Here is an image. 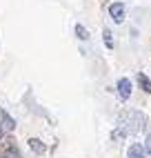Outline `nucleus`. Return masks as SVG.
I'll return each mask as SVG.
<instances>
[{
	"instance_id": "39448f33",
	"label": "nucleus",
	"mask_w": 151,
	"mask_h": 158,
	"mask_svg": "<svg viewBox=\"0 0 151 158\" xmlns=\"http://www.w3.org/2000/svg\"><path fill=\"white\" fill-rule=\"evenodd\" d=\"M0 125L5 127V131H14L16 129V123H14V118L9 116L5 109H0Z\"/></svg>"
},
{
	"instance_id": "423d86ee",
	"label": "nucleus",
	"mask_w": 151,
	"mask_h": 158,
	"mask_svg": "<svg viewBox=\"0 0 151 158\" xmlns=\"http://www.w3.org/2000/svg\"><path fill=\"white\" fill-rule=\"evenodd\" d=\"M29 147H31V152L38 154V156H42V154L47 152V145L42 143V140H38V138H29Z\"/></svg>"
},
{
	"instance_id": "1a4fd4ad",
	"label": "nucleus",
	"mask_w": 151,
	"mask_h": 158,
	"mask_svg": "<svg viewBox=\"0 0 151 158\" xmlns=\"http://www.w3.org/2000/svg\"><path fill=\"white\" fill-rule=\"evenodd\" d=\"M102 38H104V47L107 49H113V36L109 29H102Z\"/></svg>"
},
{
	"instance_id": "f257e3e1",
	"label": "nucleus",
	"mask_w": 151,
	"mask_h": 158,
	"mask_svg": "<svg viewBox=\"0 0 151 158\" xmlns=\"http://www.w3.org/2000/svg\"><path fill=\"white\" fill-rule=\"evenodd\" d=\"M118 127H120L127 136H136L140 131L147 129V116L138 109H127L120 114V118H118Z\"/></svg>"
},
{
	"instance_id": "20e7f679",
	"label": "nucleus",
	"mask_w": 151,
	"mask_h": 158,
	"mask_svg": "<svg viewBox=\"0 0 151 158\" xmlns=\"http://www.w3.org/2000/svg\"><path fill=\"white\" fill-rule=\"evenodd\" d=\"M127 158H147V152H145V145L140 143H131L127 149Z\"/></svg>"
},
{
	"instance_id": "f8f14e48",
	"label": "nucleus",
	"mask_w": 151,
	"mask_h": 158,
	"mask_svg": "<svg viewBox=\"0 0 151 158\" xmlns=\"http://www.w3.org/2000/svg\"><path fill=\"white\" fill-rule=\"evenodd\" d=\"M145 152H147V156L151 158V134H147V138H145Z\"/></svg>"
},
{
	"instance_id": "f03ea898",
	"label": "nucleus",
	"mask_w": 151,
	"mask_h": 158,
	"mask_svg": "<svg viewBox=\"0 0 151 158\" xmlns=\"http://www.w3.org/2000/svg\"><path fill=\"white\" fill-rule=\"evenodd\" d=\"M131 89H133V85H131L129 78H120L116 82V91H118V98H120V100H129V98H131Z\"/></svg>"
},
{
	"instance_id": "9d476101",
	"label": "nucleus",
	"mask_w": 151,
	"mask_h": 158,
	"mask_svg": "<svg viewBox=\"0 0 151 158\" xmlns=\"http://www.w3.org/2000/svg\"><path fill=\"white\" fill-rule=\"evenodd\" d=\"M76 36H78L80 40H89V31L84 29L82 25H76Z\"/></svg>"
},
{
	"instance_id": "6e6552de",
	"label": "nucleus",
	"mask_w": 151,
	"mask_h": 158,
	"mask_svg": "<svg viewBox=\"0 0 151 158\" xmlns=\"http://www.w3.org/2000/svg\"><path fill=\"white\" fill-rule=\"evenodd\" d=\"M2 156H5V158H20V154H18V149H16V145H11V143L5 147V154H2Z\"/></svg>"
},
{
	"instance_id": "ddd939ff",
	"label": "nucleus",
	"mask_w": 151,
	"mask_h": 158,
	"mask_svg": "<svg viewBox=\"0 0 151 158\" xmlns=\"http://www.w3.org/2000/svg\"><path fill=\"white\" fill-rule=\"evenodd\" d=\"M2 136H5V127L0 125V138H2Z\"/></svg>"
},
{
	"instance_id": "7ed1b4c3",
	"label": "nucleus",
	"mask_w": 151,
	"mask_h": 158,
	"mask_svg": "<svg viewBox=\"0 0 151 158\" xmlns=\"http://www.w3.org/2000/svg\"><path fill=\"white\" fill-rule=\"evenodd\" d=\"M124 5L122 2H111L109 5V16H111V20L116 25H120V23H124Z\"/></svg>"
},
{
	"instance_id": "0eeeda50",
	"label": "nucleus",
	"mask_w": 151,
	"mask_h": 158,
	"mask_svg": "<svg viewBox=\"0 0 151 158\" xmlns=\"http://www.w3.org/2000/svg\"><path fill=\"white\" fill-rule=\"evenodd\" d=\"M136 80H138V85H140V89H142V91L151 94V80L145 76V73H138V76H136Z\"/></svg>"
},
{
	"instance_id": "9b49d317",
	"label": "nucleus",
	"mask_w": 151,
	"mask_h": 158,
	"mask_svg": "<svg viewBox=\"0 0 151 158\" xmlns=\"http://www.w3.org/2000/svg\"><path fill=\"white\" fill-rule=\"evenodd\" d=\"M124 136H127V134H124V131H122L120 127H116V129L111 131V140H122Z\"/></svg>"
}]
</instances>
